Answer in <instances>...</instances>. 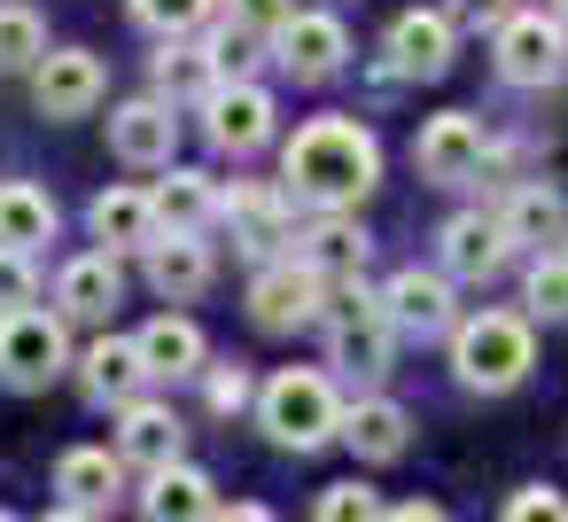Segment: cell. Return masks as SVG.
Wrapping results in <instances>:
<instances>
[{"label": "cell", "instance_id": "cell-29", "mask_svg": "<svg viewBox=\"0 0 568 522\" xmlns=\"http://www.w3.org/2000/svg\"><path fill=\"white\" fill-rule=\"evenodd\" d=\"M219 87V56L211 48H187V40H164V56H156V94L164 102H195V94H211Z\"/></svg>", "mask_w": 568, "mask_h": 522}, {"label": "cell", "instance_id": "cell-19", "mask_svg": "<svg viewBox=\"0 0 568 522\" xmlns=\"http://www.w3.org/2000/svg\"><path fill=\"white\" fill-rule=\"evenodd\" d=\"M141 382H149V367H141V343H125V335H102V343L79 359V390H87L94 405H133Z\"/></svg>", "mask_w": 568, "mask_h": 522}, {"label": "cell", "instance_id": "cell-14", "mask_svg": "<svg viewBox=\"0 0 568 522\" xmlns=\"http://www.w3.org/2000/svg\"><path fill=\"white\" fill-rule=\"evenodd\" d=\"M172 141H180V118H172L164 94H141V102H125L110 118V149L125 164H172Z\"/></svg>", "mask_w": 568, "mask_h": 522}, {"label": "cell", "instance_id": "cell-32", "mask_svg": "<svg viewBox=\"0 0 568 522\" xmlns=\"http://www.w3.org/2000/svg\"><path fill=\"white\" fill-rule=\"evenodd\" d=\"M529 312L537 320H568V250L529 265Z\"/></svg>", "mask_w": 568, "mask_h": 522}, {"label": "cell", "instance_id": "cell-1", "mask_svg": "<svg viewBox=\"0 0 568 522\" xmlns=\"http://www.w3.org/2000/svg\"><path fill=\"white\" fill-rule=\"evenodd\" d=\"M288 195H304L312 211H351L374 180H382V141L358 118H304L281 149Z\"/></svg>", "mask_w": 568, "mask_h": 522}, {"label": "cell", "instance_id": "cell-28", "mask_svg": "<svg viewBox=\"0 0 568 522\" xmlns=\"http://www.w3.org/2000/svg\"><path fill=\"white\" fill-rule=\"evenodd\" d=\"M149 203H156V234H164V227H172V234H195L211 211H226V203H219V188H211L203 172H172Z\"/></svg>", "mask_w": 568, "mask_h": 522}, {"label": "cell", "instance_id": "cell-21", "mask_svg": "<svg viewBox=\"0 0 568 522\" xmlns=\"http://www.w3.org/2000/svg\"><path fill=\"white\" fill-rule=\"evenodd\" d=\"M149 281H156V297H172V304L203 297V289H211V242H203V234H156V242H149Z\"/></svg>", "mask_w": 568, "mask_h": 522}, {"label": "cell", "instance_id": "cell-40", "mask_svg": "<svg viewBox=\"0 0 568 522\" xmlns=\"http://www.w3.org/2000/svg\"><path fill=\"white\" fill-rule=\"evenodd\" d=\"M382 522H452L436 499H405V506H382Z\"/></svg>", "mask_w": 568, "mask_h": 522}, {"label": "cell", "instance_id": "cell-11", "mask_svg": "<svg viewBox=\"0 0 568 522\" xmlns=\"http://www.w3.org/2000/svg\"><path fill=\"white\" fill-rule=\"evenodd\" d=\"M452 63V9H405L389 24V79H436Z\"/></svg>", "mask_w": 568, "mask_h": 522}, {"label": "cell", "instance_id": "cell-35", "mask_svg": "<svg viewBox=\"0 0 568 522\" xmlns=\"http://www.w3.org/2000/svg\"><path fill=\"white\" fill-rule=\"evenodd\" d=\"M40 297V273H32V250H0V312H24Z\"/></svg>", "mask_w": 568, "mask_h": 522}, {"label": "cell", "instance_id": "cell-3", "mask_svg": "<svg viewBox=\"0 0 568 522\" xmlns=\"http://www.w3.org/2000/svg\"><path fill=\"white\" fill-rule=\"evenodd\" d=\"M529 367H537L529 320H514V312H475V320L452 328V374H459V390L498 398V390H514Z\"/></svg>", "mask_w": 568, "mask_h": 522}, {"label": "cell", "instance_id": "cell-5", "mask_svg": "<svg viewBox=\"0 0 568 522\" xmlns=\"http://www.w3.org/2000/svg\"><path fill=\"white\" fill-rule=\"evenodd\" d=\"M71 367V335H63V312H0V382L9 390H48L55 374Z\"/></svg>", "mask_w": 568, "mask_h": 522}, {"label": "cell", "instance_id": "cell-6", "mask_svg": "<svg viewBox=\"0 0 568 522\" xmlns=\"http://www.w3.org/2000/svg\"><path fill=\"white\" fill-rule=\"evenodd\" d=\"M320 312H327V273L304 265L296 250L273 258V265L250 281V320H257L265 335H296V328H312Z\"/></svg>", "mask_w": 568, "mask_h": 522}, {"label": "cell", "instance_id": "cell-15", "mask_svg": "<svg viewBox=\"0 0 568 522\" xmlns=\"http://www.w3.org/2000/svg\"><path fill=\"white\" fill-rule=\"evenodd\" d=\"M180 413L172 405H149V398H133V405H118V460H133V468H172L180 460Z\"/></svg>", "mask_w": 568, "mask_h": 522}, {"label": "cell", "instance_id": "cell-44", "mask_svg": "<svg viewBox=\"0 0 568 522\" xmlns=\"http://www.w3.org/2000/svg\"><path fill=\"white\" fill-rule=\"evenodd\" d=\"M0 522H17V514H0Z\"/></svg>", "mask_w": 568, "mask_h": 522}, {"label": "cell", "instance_id": "cell-4", "mask_svg": "<svg viewBox=\"0 0 568 522\" xmlns=\"http://www.w3.org/2000/svg\"><path fill=\"white\" fill-rule=\"evenodd\" d=\"M327 351H335V367H351L358 382H374L382 367H389V343H397V320H389V304L374 297V289H358V281H343L335 297H327Z\"/></svg>", "mask_w": 568, "mask_h": 522}, {"label": "cell", "instance_id": "cell-8", "mask_svg": "<svg viewBox=\"0 0 568 522\" xmlns=\"http://www.w3.org/2000/svg\"><path fill=\"white\" fill-rule=\"evenodd\" d=\"M483 157H490V141H483V118H467V110L428 118V126H420V141H413V164H420V180H436V188L475 180V172H483Z\"/></svg>", "mask_w": 568, "mask_h": 522}, {"label": "cell", "instance_id": "cell-27", "mask_svg": "<svg viewBox=\"0 0 568 522\" xmlns=\"http://www.w3.org/2000/svg\"><path fill=\"white\" fill-rule=\"evenodd\" d=\"M296 258H304V265H320L327 281H358V273H366V234H358L351 219H335V211H327V219L304 234V250H296Z\"/></svg>", "mask_w": 568, "mask_h": 522}, {"label": "cell", "instance_id": "cell-17", "mask_svg": "<svg viewBox=\"0 0 568 522\" xmlns=\"http://www.w3.org/2000/svg\"><path fill=\"white\" fill-rule=\"evenodd\" d=\"M55 491H63V506L102 514V506H118V491H125V460H118L110 444H79V452L55 460Z\"/></svg>", "mask_w": 568, "mask_h": 522}, {"label": "cell", "instance_id": "cell-9", "mask_svg": "<svg viewBox=\"0 0 568 522\" xmlns=\"http://www.w3.org/2000/svg\"><path fill=\"white\" fill-rule=\"evenodd\" d=\"M203 110H211L203 133H211V149H226V157H250V149L273 141V94H265V87H211Z\"/></svg>", "mask_w": 568, "mask_h": 522}, {"label": "cell", "instance_id": "cell-30", "mask_svg": "<svg viewBox=\"0 0 568 522\" xmlns=\"http://www.w3.org/2000/svg\"><path fill=\"white\" fill-rule=\"evenodd\" d=\"M498 227H506L514 242H552V234H568V203H560L552 188H521V195H506Z\"/></svg>", "mask_w": 568, "mask_h": 522}, {"label": "cell", "instance_id": "cell-26", "mask_svg": "<svg viewBox=\"0 0 568 522\" xmlns=\"http://www.w3.org/2000/svg\"><path fill=\"white\" fill-rule=\"evenodd\" d=\"M40 242H55V203L32 180H9L0 188V250H40Z\"/></svg>", "mask_w": 568, "mask_h": 522}, {"label": "cell", "instance_id": "cell-39", "mask_svg": "<svg viewBox=\"0 0 568 522\" xmlns=\"http://www.w3.org/2000/svg\"><path fill=\"white\" fill-rule=\"evenodd\" d=\"M506 17H514V0H452V24H490L498 32Z\"/></svg>", "mask_w": 568, "mask_h": 522}, {"label": "cell", "instance_id": "cell-24", "mask_svg": "<svg viewBox=\"0 0 568 522\" xmlns=\"http://www.w3.org/2000/svg\"><path fill=\"white\" fill-rule=\"evenodd\" d=\"M94 242L118 258V250H149L156 242V203L141 195V188H110V195H94Z\"/></svg>", "mask_w": 568, "mask_h": 522}, {"label": "cell", "instance_id": "cell-13", "mask_svg": "<svg viewBox=\"0 0 568 522\" xmlns=\"http://www.w3.org/2000/svg\"><path fill=\"white\" fill-rule=\"evenodd\" d=\"M382 304H389L397 335H444V328H452V273H420V265H405V273H389Z\"/></svg>", "mask_w": 568, "mask_h": 522}, {"label": "cell", "instance_id": "cell-12", "mask_svg": "<svg viewBox=\"0 0 568 522\" xmlns=\"http://www.w3.org/2000/svg\"><path fill=\"white\" fill-rule=\"evenodd\" d=\"M506 258H514V234H506L498 219L459 211V219L444 227V273H452V281H490V273H506Z\"/></svg>", "mask_w": 568, "mask_h": 522}, {"label": "cell", "instance_id": "cell-2", "mask_svg": "<svg viewBox=\"0 0 568 522\" xmlns=\"http://www.w3.org/2000/svg\"><path fill=\"white\" fill-rule=\"evenodd\" d=\"M257 421L281 452H320L327 436H343V398L320 367H281L265 390H257Z\"/></svg>", "mask_w": 568, "mask_h": 522}, {"label": "cell", "instance_id": "cell-33", "mask_svg": "<svg viewBox=\"0 0 568 522\" xmlns=\"http://www.w3.org/2000/svg\"><path fill=\"white\" fill-rule=\"evenodd\" d=\"M133 17H141L156 40H180V32H195V24L211 17V0H133Z\"/></svg>", "mask_w": 568, "mask_h": 522}, {"label": "cell", "instance_id": "cell-34", "mask_svg": "<svg viewBox=\"0 0 568 522\" xmlns=\"http://www.w3.org/2000/svg\"><path fill=\"white\" fill-rule=\"evenodd\" d=\"M312 522H382V499L366 483H327L320 506H312Z\"/></svg>", "mask_w": 568, "mask_h": 522}, {"label": "cell", "instance_id": "cell-7", "mask_svg": "<svg viewBox=\"0 0 568 522\" xmlns=\"http://www.w3.org/2000/svg\"><path fill=\"white\" fill-rule=\"evenodd\" d=\"M498 79H514V87L568 79V32H560L552 9H529V17H506L498 24Z\"/></svg>", "mask_w": 568, "mask_h": 522}, {"label": "cell", "instance_id": "cell-16", "mask_svg": "<svg viewBox=\"0 0 568 522\" xmlns=\"http://www.w3.org/2000/svg\"><path fill=\"white\" fill-rule=\"evenodd\" d=\"M343 444L358 452V460H405V444H413V413L397 405V398H358V405H343Z\"/></svg>", "mask_w": 568, "mask_h": 522}, {"label": "cell", "instance_id": "cell-38", "mask_svg": "<svg viewBox=\"0 0 568 522\" xmlns=\"http://www.w3.org/2000/svg\"><path fill=\"white\" fill-rule=\"evenodd\" d=\"M242 405H257L250 374L242 367H211V413H242Z\"/></svg>", "mask_w": 568, "mask_h": 522}, {"label": "cell", "instance_id": "cell-43", "mask_svg": "<svg viewBox=\"0 0 568 522\" xmlns=\"http://www.w3.org/2000/svg\"><path fill=\"white\" fill-rule=\"evenodd\" d=\"M545 9H552V17H568V0H545Z\"/></svg>", "mask_w": 568, "mask_h": 522}, {"label": "cell", "instance_id": "cell-22", "mask_svg": "<svg viewBox=\"0 0 568 522\" xmlns=\"http://www.w3.org/2000/svg\"><path fill=\"white\" fill-rule=\"evenodd\" d=\"M141 514H149V522H211V514H219L211 475H203V468H187V460L156 468V475H149V491H141Z\"/></svg>", "mask_w": 568, "mask_h": 522}, {"label": "cell", "instance_id": "cell-25", "mask_svg": "<svg viewBox=\"0 0 568 522\" xmlns=\"http://www.w3.org/2000/svg\"><path fill=\"white\" fill-rule=\"evenodd\" d=\"M226 219H234V242H242L250 258H281V242H288V203H281L273 188H234V195H226Z\"/></svg>", "mask_w": 568, "mask_h": 522}, {"label": "cell", "instance_id": "cell-37", "mask_svg": "<svg viewBox=\"0 0 568 522\" xmlns=\"http://www.w3.org/2000/svg\"><path fill=\"white\" fill-rule=\"evenodd\" d=\"M226 17L242 24V32H265V40H281V24L296 17L288 0H226Z\"/></svg>", "mask_w": 568, "mask_h": 522}, {"label": "cell", "instance_id": "cell-36", "mask_svg": "<svg viewBox=\"0 0 568 522\" xmlns=\"http://www.w3.org/2000/svg\"><path fill=\"white\" fill-rule=\"evenodd\" d=\"M498 522H568V499L552 491V483H521L514 499H506V514Z\"/></svg>", "mask_w": 568, "mask_h": 522}, {"label": "cell", "instance_id": "cell-23", "mask_svg": "<svg viewBox=\"0 0 568 522\" xmlns=\"http://www.w3.org/2000/svg\"><path fill=\"white\" fill-rule=\"evenodd\" d=\"M141 367L156 374V382H180V374H203V328L187 320V312H164V320H149L141 335Z\"/></svg>", "mask_w": 568, "mask_h": 522}, {"label": "cell", "instance_id": "cell-18", "mask_svg": "<svg viewBox=\"0 0 568 522\" xmlns=\"http://www.w3.org/2000/svg\"><path fill=\"white\" fill-rule=\"evenodd\" d=\"M118 297H125V281H118V258H110V250L71 258V265L55 273V304H63V320H110Z\"/></svg>", "mask_w": 568, "mask_h": 522}, {"label": "cell", "instance_id": "cell-41", "mask_svg": "<svg viewBox=\"0 0 568 522\" xmlns=\"http://www.w3.org/2000/svg\"><path fill=\"white\" fill-rule=\"evenodd\" d=\"M211 522H281V514H273V506H250V499H242V506H219Z\"/></svg>", "mask_w": 568, "mask_h": 522}, {"label": "cell", "instance_id": "cell-20", "mask_svg": "<svg viewBox=\"0 0 568 522\" xmlns=\"http://www.w3.org/2000/svg\"><path fill=\"white\" fill-rule=\"evenodd\" d=\"M273 48H281V63H288L296 79H335V71H343V56H351V40H343V24H335V17H288Z\"/></svg>", "mask_w": 568, "mask_h": 522}, {"label": "cell", "instance_id": "cell-10", "mask_svg": "<svg viewBox=\"0 0 568 522\" xmlns=\"http://www.w3.org/2000/svg\"><path fill=\"white\" fill-rule=\"evenodd\" d=\"M32 102H40V118H87V110L102 102V63H94L87 48H55V56H40Z\"/></svg>", "mask_w": 568, "mask_h": 522}, {"label": "cell", "instance_id": "cell-31", "mask_svg": "<svg viewBox=\"0 0 568 522\" xmlns=\"http://www.w3.org/2000/svg\"><path fill=\"white\" fill-rule=\"evenodd\" d=\"M40 56H48V24L24 0H0V71H40Z\"/></svg>", "mask_w": 568, "mask_h": 522}, {"label": "cell", "instance_id": "cell-42", "mask_svg": "<svg viewBox=\"0 0 568 522\" xmlns=\"http://www.w3.org/2000/svg\"><path fill=\"white\" fill-rule=\"evenodd\" d=\"M40 522H94L87 506H55V514H40Z\"/></svg>", "mask_w": 568, "mask_h": 522}]
</instances>
